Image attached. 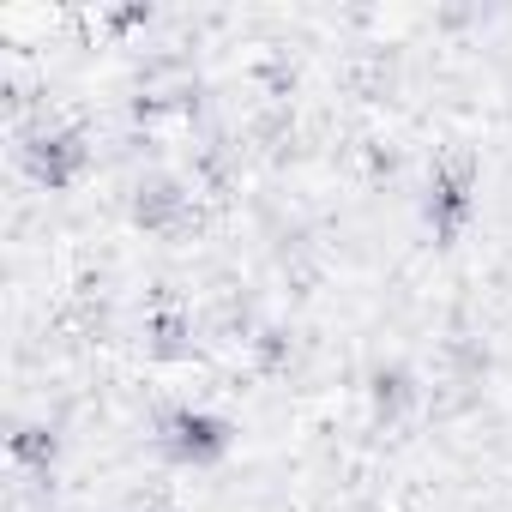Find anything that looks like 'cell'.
I'll return each mask as SVG.
<instances>
[{"mask_svg": "<svg viewBox=\"0 0 512 512\" xmlns=\"http://www.w3.org/2000/svg\"><path fill=\"white\" fill-rule=\"evenodd\" d=\"M31 163H37V181L67 187V181L85 169V145H79V133H61V139H43V145L31 151Z\"/></svg>", "mask_w": 512, "mask_h": 512, "instance_id": "cell-1", "label": "cell"}, {"mask_svg": "<svg viewBox=\"0 0 512 512\" xmlns=\"http://www.w3.org/2000/svg\"><path fill=\"white\" fill-rule=\"evenodd\" d=\"M13 452H19V458H55V434H49V428H25V434L13 440Z\"/></svg>", "mask_w": 512, "mask_h": 512, "instance_id": "cell-2", "label": "cell"}]
</instances>
